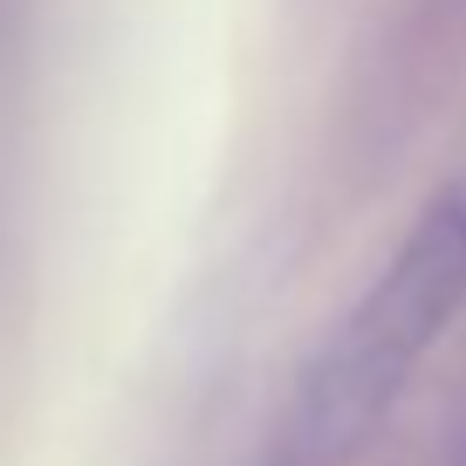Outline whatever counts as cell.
Returning a JSON list of instances; mask_svg holds the SVG:
<instances>
[{"instance_id": "cell-1", "label": "cell", "mask_w": 466, "mask_h": 466, "mask_svg": "<svg viewBox=\"0 0 466 466\" xmlns=\"http://www.w3.org/2000/svg\"><path fill=\"white\" fill-rule=\"evenodd\" d=\"M466 309V172L425 199L370 289L329 322L289 384L261 466H350L405 405L411 378Z\"/></svg>"}]
</instances>
